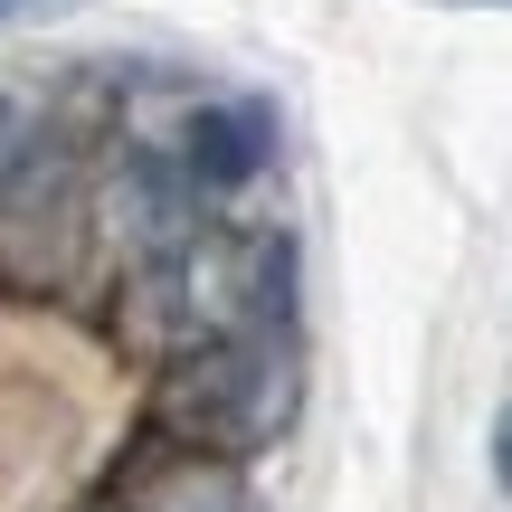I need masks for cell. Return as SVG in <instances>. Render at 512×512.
Wrapping results in <instances>:
<instances>
[{"label":"cell","mask_w":512,"mask_h":512,"mask_svg":"<svg viewBox=\"0 0 512 512\" xmlns=\"http://www.w3.org/2000/svg\"><path fill=\"white\" fill-rule=\"evenodd\" d=\"M86 238H95L86 162H76L67 143L38 133V143L0 171V275L29 285V294H48V285H67V275H76Z\"/></svg>","instance_id":"obj_2"},{"label":"cell","mask_w":512,"mask_h":512,"mask_svg":"<svg viewBox=\"0 0 512 512\" xmlns=\"http://www.w3.org/2000/svg\"><path fill=\"white\" fill-rule=\"evenodd\" d=\"M266 162H275V105L266 95H209V105H190L181 143H171V171H181L200 200L247 190Z\"/></svg>","instance_id":"obj_3"},{"label":"cell","mask_w":512,"mask_h":512,"mask_svg":"<svg viewBox=\"0 0 512 512\" xmlns=\"http://www.w3.org/2000/svg\"><path fill=\"white\" fill-rule=\"evenodd\" d=\"M437 10H512V0H437Z\"/></svg>","instance_id":"obj_9"},{"label":"cell","mask_w":512,"mask_h":512,"mask_svg":"<svg viewBox=\"0 0 512 512\" xmlns=\"http://www.w3.org/2000/svg\"><path fill=\"white\" fill-rule=\"evenodd\" d=\"M95 219H114V238L143 256V266H171V256L200 238V190L171 171V152H133L114 171V190L95 200Z\"/></svg>","instance_id":"obj_4"},{"label":"cell","mask_w":512,"mask_h":512,"mask_svg":"<svg viewBox=\"0 0 512 512\" xmlns=\"http://www.w3.org/2000/svg\"><path fill=\"white\" fill-rule=\"evenodd\" d=\"M86 0H0V29H38V19H67Z\"/></svg>","instance_id":"obj_6"},{"label":"cell","mask_w":512,"mask_h":512,"mask_svg":"<svg viewBox=\"0 0 512 512\" xmlns=\"http://www.w3.org/2000/svg\"><path fill=\"white\" fill-rule=\"evenodd\" d=\"M114 512H256V494H247V465L162 437L114 475Z\"/></svg>","instance_id":"obj_5"},{"label":"cell","mask_w":512,"mask_h":512,"mask_svg":"<svg viewBox=\"0 0 512 512\" xmlns=\"http://www.w3.org/2000/svg\"><path fill=\"white\" fill-rule=\"evenodd\" d=\"M494 484H503V494H512V408H503V418H494Z\"/></svg>","instance_id":"obj_8"},{"label":"cell","mask_w":512,"mask_h":512,"mask_svg":"<svg viewBox=\"0 0 512 512\" xmlns=\"http://www.w3.org/2000/svg\"><path fill=\"white\" fill-rule=\"evenodd\" d=\"M294 399H304V370H294L285 332H238V342H200L162 370V418L171 446H200V456L247 465L256 446H275L294 427Z\"/></svg>","instance_id":"obj_1"},{"label":"cell","mask_w":512,"mask_h":512,"mask_svg":"<svg viewBox=\"0 0 512 512\" xmlns=\"http://www.w3.org/2000/svg\"><path fill=\"white\" fill-rule=\"evenodd\" d=\"M29 143H38V133H29V114H19L10 95H0V171H10V162H19Z\"/></svg>","instance_id":"obj_7"}]
</instances>
